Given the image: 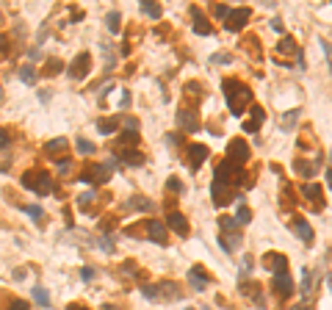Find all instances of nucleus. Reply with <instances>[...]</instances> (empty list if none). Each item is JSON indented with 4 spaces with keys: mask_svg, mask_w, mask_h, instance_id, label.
<instances>
[{
    "mask_svg": "<svg viewBox=\"0 0 332 310\" xmlns=\"http://www.w3.org/2000/svg\"><path fill=\"white\" fill-rule=\"evenodd\" d=\"M224 95H227V105L233 108L235 116H241L244 108L252 103V92H249V86H244V83H238V80H230V78L224 80Z\"/></svg>",
    "mask_w": 332,
    "mask_h": 310,
    "instance_id": "f257e3e1",
    "label": "nucleus"
},
{
    "mask_svg": "<svg viewBox=\"0 0 332 310\" xmlns=\"http://www.w3.org/2000/svg\"><path fill=\"white\" fill-rule=\"evenodd\" d=\"M22 189L34 191V194H39V197H47V194L53 191V177L47 172H42V169L25 172L22 174Z\"/></svg>",
    "mask_w": 332,
    "mask_h": 310,
    "instance_id": "f03ea898",
    "label": "nucleus"
},
{
    "mask_svg": "<svg viewBox=\"0 0 332 310\" xmlns=\"http://www.w3.org/2000/svg\"><path fill=\"white\" fill-rule=\"evenodd\" d=\"M89 69H92V56L89 53H80L72 64H69V78L72 80H83L89 75Z\"/></svg>",
    "mask_w": 332,
    "mask_h": 310,
    "instance_id": "7ed1b4c3",
    "label": "nucleus"
},
{
    "mask_svg": "<svg viewBox=\"0 0 332 310\" xmlns=\"http://www.w3.org/2000/svg\"><path fill=\"white\" fill-rule=\"evenodd\" d=\"M227 155H230V164L235 161V166L247 164V161H249V147H247V141H244V138H233L230 147H227Z\"/></svg>",
    "mask_w": 332,
    "mask_h": 310,
    "instance_id": "20e7f679",
    "label": "nucleus"
},
{
    "mask_svg": "<svg viewBox=\"0 0 332 310\" xmlns=\"http://www.w3.org/2000/svg\"><path fill=\"white\" fill-rule=\"evenodd\" d=\"M80 180H83V183H105V180H108V166L89 164L83 172H80Z\"/></svg>",
    "mask_w": 332,
    "mask_h": 310,
    "instance_id": "39448f33",
    "label": "nucleus"
},
{
    "mask_svg": "<svg viewBox=\"0 0 332 310\" xmlns=\"http://www.w3.org/2000/svg\"><path fill=\"white\" fill-rule=\"evenodd\" d=\"M238 166H233L230 161H224V164L216 169V183H221V186H233V183H238Z\"/></svg>",
    "mask_w": 332,
    "mask_h": 310,
    "instance_id": "423d86ee",
    "label": "nucleus"
},
{
    "mask_svg": "<svg viewBox=\"0 0 332 310\" xmlns=\"http://www.w3.org/2000/svg\"><path fill=\"white\" fill-rule=\"evenodd\" d=\"M205 158H208V147H205V144H188V150H186V164L191 166V169H199Z\"/></svg>",
    "mask_w": 332,
    "mask_h": 310,
    "instance_id": "0eeeda50",
    "label": "nucleus"
},
{
    "mask_svg": "<svg viewBox=\"0 0 332 310\" xmlns=\"http://www.w3.org/2000/svg\"><path fill=\"white\" fill-rule=\"evenodd\" d=\"M249 14H252L249 9H233L230 14H227V22H224V28H227V31H241V28L247 25Z\"/></svg>",
    "mask_w": 332,
    "mask_h": 310,
    "instance_id": "6e6552de",
    "label": "nucleus"
},
{
    "mask_svg": "<svg viewBox=\"0 0 332 310\" xmlns=\"http://www.w3.org/2000/svg\"><path fill=\"white\" fill-rule=\"evenodd\" d=\"M211 197H213V202H216L219 208H224V205H230V202H233V191H227L221 183L213 180L211 183Z\"/></svg>",
    "mask_w": 332,
    "mask_h": 310,
    "instance_id": "1a4fd4ad",
    "label": "nucleus"
},
{
    "mask_svg": "<svg viewBox=\"0 0 332 310\" xmlns=\"http://www.w3.org/2000/svg\"><path fill=\"white\" fill-rule=\"evenodd\" d=\"M302 194H305L310 202H313L315 211H321L324 208V194H321V186H315V183H305L302 186Z\"/></svg>",
    "mask_w": 332,
    "mask_h": 310,
    "instance_id": "9d476101",
    "label": "nucleus"
},
{
    "mask_svg": "<svg viewBox=\"0 0 332 310\" xmlns=\"http://www.w3.org/2000/svg\"><path fill=\"white\" fill-rule=\"evenodd\" d=\"M274 291H280V296H291L293 293V280H291L288 271L274 274Z\"/></svg>",
    "mask_w": 332,
    "mask_h": 310,
    "instance_id": "9b49d317",
    "label": "nucleus"
},
{
    "mask_svg": "<svg viewBox=\"0 0 332 310\" xmlns=\"http://www.w3.org/2000/svg\"><path fill=\"white\" fill-rule=\"evenodd\" d=\"M166 224H169L177 235H188V219L183 213H177V211H172V213L166 216Z\"/></svg>",
    "mask_w": 332,
    "mask_h": 310,
    "instance_id": "f8f14e48",
    "label": "nucleus"
},
{
    "mask_svg": "<svg viewBox=\"0 0 332 310\" xmlns=\"http://www.w3.org/2000/svg\"><path fill=\"white\" fill-rule=\"evenodd\" d=\"M263 263L272 269L274 274H280V271H288V260H285V255H277V252H269V255L263 258Z\"/></svg>",
    "mask_w": 332,
    "mask_h": 310,
    "instance_id": "ddd939ff",
    "label": "nucleus"
},
{
    "mask_svg": "<svg viewBox=\"0 0 332 310\" xmlns=\"http://www.w3.org/2000/svg\"><path fill=\"white\" fill-rule=\"evenodd\" d=\"M147 238H153L155 244H166V224L161 222H147Z\"/></svg>",
    "mask_w": 332,
    "mask_h": 310,
    "instance_id": "4468645a",
    "label": "nucleus"
},
{
    "mask_svg": "<svg viewBox=\"0 0 332 310\" xmlns=\"http://www.w3.org/2000/svg\"><path fill=\"white\" fill-rule=\"evenodd\" d=\"M188 280H191V285H194L196 291H205V288H208V274H205L199 266L188 269Z\"/></svg>",
    "mask_w": 332,
    "mask_h": 310,
    "instance_id": "2eb2a0df",
    "label": "nucleus"
},
{
    "mask_svg": "<svg viewBox=\"0 0 332 310\" xmlns=\"http://www.w3.org/2000/svg\"><path fill=\"white\" fill-rule=\"evenodd\" d=\"M191 17H194V31H196V34H199V36H208V34H211V25H208V19H205V14L196 9V6L191 9Z\"/></svg>",
    "mask_w": 332,
    "mask_h": 310,
    "instance_id": "dca6fc26",
    "label": "nucleus"
},
{
    "mask_svg": "<svg viewBox=\"0 0 332 310\" xmlns=\"http://www.w3.org/2000/svg\"><path fill=\"white\" fill-rule=\"evenodd\" d=\"M249 114H252V116L244 122V130H247V133H252V130H257L260 125H263V108H260V105H255Z\"/></svg>",
    "mask_w": 332,
    "mask_h": 310,
    "instance_id": "f3484780",
    "label": "nucleus"
},
{
    "mask_svg": "<svg viewBox=\"0 0 332 310\" xmlns=\"http://www.w3.org/2000/svg\"><path fill=\"white\" fill-rule=\"evenodd\" d=\"M293 230H296V235H299V238H302L305 244L313 241V227H310L305 219H296V222H293Z\"/></svg>",
    "mask_w": 332,
    "mask_h": 310,
    "instance_id": "a211bd4d",
    "label": "nucleus"
},
{
    "mask_svg": "<svg viewBox=\"0 0 332 310\" xmlns=\"http://www.w3.org/2000/svg\"><path fill=\"white\" fill-rule=\"evenodd\" d=\"M130 147H138V133H133V130H130V133H122V136L117 138V150L125 153V150H130Z\"/></svg>",
    "mask_w": 332,
    "mask_h": 310,
    "instance_id": "6ab92c4d",
    "label": "nucleus"
},
{
    "mask_svg": "<svg viewBox=\"0 0 332 310\" xmlns=\"http://www.w3.org/2000/svg\"><path fill=\"white\" fill-rule=\"evenodd\" d=\"M180 128H186V130H196V128H199L194 111H180Z\"/></svg>",
    "mask_w": 332,
    "mask_h": 310,
    "instance_id": "aec40b11",
    "label": "nucleus"
},
{
    "mask_svg": "<svg viewBox=\"0 0 332 310\" xmlns=\"http://www.w3.org/2000/svg\"><path fill=\"white\" fill-rule=\"evenodd\" d=\"M20 78H22V83H28V86H34L36 83V69L31 67V64H25V67H20Z\"/></svg>",
    "mask_w": 332,
    "mask_h": 310,
    "instance_id": "412c9836",
    "label": "nucleus"
},
{
    "mask_svg": "<svg viewBox=\"0 0 332 310\" xmlns=\"http://www.w3.org/2000/svg\"><path fill=\"white\" fill-rule=\"evenodd\" d=\"M141 11H144L150 19H158V17L163 14V9L158 6V3H141Z\"/></svg>",
    "mask_w": 332,
    "mask_h": 310,
    "instance_id": "4be33fe9",
    "label": "nucleus"
},
{
    "mask_svg": "<svg viewBox=\"0 0 332 310\" xmlns=\"http://www.w3.org/2000/svg\"><path fill=\"white\" fill-rule=\"evenodd\" d=\"M105 22H108V31H111V34H119V22H122V14H119V11H111L108 17H105Z\"/></svg>",
    "mask_w": 332,
    "mask_h": 310,
    "instance_id": "5701e85b",
    "label": "nucleus"
},
{
    "mask_svg": "<svg viewBox=\"0 0 332 310\" xmlns=\"http://www.w3.org/2000/svg\"><path fill=\"white\" fill-rule=\"evenodd\" d=\"M249 222H252V213H249V208L238 199V216H235V224H249Z\"/></svg>",
    "mask_w": 332,
    "mask_h": 310,
    "instance_id": "b1692460",
    "label": "nucleus"
},
{
    "mask_svg": "<svg viewBox=\"0 0 332 310\" xmlns=\"http://www.w3.org/2000/svg\"><path fill=\"white\" fill-rule=\"evenodd\" d=\"M97 128H100V133L108 136V133H114V130L119 128V119H100L97 122Z\"/></svg>",
    "mask_w": 332,
    "mask_h": 310,
    "instance_id": "393cba45",
    "label": "nucleus"
},
{
    "mask_svg": "<svg viewBox=\"0 0 332 310\" xmlns=\"http://www.w3.org/2000/svg\"><path fill=\"white\" fill-rule=\"evenodd\" d=\"M44 150H47V153H61V150H67V138H53V141H47V144H44Z\"/></svg>",
    "mask_w": 332,
    "mask_h": 310,
    "instance_id": "a878e982",
    "label": "nucleus"
},
{
    "mask_svg": "<svg viewBox=\"0 0 332 310\" xmlns=\"http://www.w3.org/2000/svg\"><path fill=\"white\" fill-rule=\"evenodd\" d=\"M61 69H64V64H61L59 58H50V61H47V67H44V75L53 78V75H59Z\"/></svg>",
    "mask_w": 332,
    "mask_h": 310,
    "instance_id": "bb28decb",
    "label": "nucleus"
},
{
    "mask_svg": "<svg viewBox=\"0 0 332 310\" xmlns=\"http://www.w3.org/2000/svg\"><path fill=\"white\" fill-rule=\"evenodd\" d=\"M293 169H296V172H302V174H305V177H313V174H315V169H313V166H310V164H305L302 158H299L296 164H293Z\"/></svg>",
    "mask_w": 332,
    "mask_h": 310,
    "instance_id": "cd10ccee",
    "label": "nucleus"
},
{
    "mask_svg": "<svg viewBox=\"0 0 332 310\" xmlns=\"http://www.w3.org/2000/svg\"><path fill=\"white\" fill-rule=\"evenodd\" d=\"M122 158H125V164H130V166H141L144 164V158L138 153H122Z\"/></svg>",
    "mask_w": 332,
    "mask_h": 310,
    "instance_id": "c85d7f7f",
    "label": "nucleus"
},
{
    "mask_svg": "<svg viewBox=\"0 0 332 310\" xmlns=\"http://www.w3.org/2000/svg\"><path fill=\"white\" fill-rule=\"evenodd\" d=\"M277 50H280V53H293V50H296V42H293L291 36H285V39L280 42V47H277Z\"/></svg>",
    "mask_w": 332,
    "mask_h": 310,
    "instance_id": "c756f323",
    "label": "nucleus"
},
{
    "mask_svg": "<svg viewBox=\"0 0 332 310\" xmlns=\"http://www.w3.org/2000/svg\"><path fill=\"white\" fill-rule=\"evenodd\" d=\"M92 202H94V194H92V191L78 197V208H83V211H89V205H92Z\"/></svg>",
    "mask_w": 332,
    "mask_h": 310,
    "instance_id": "7c9ffc66",
    "label": "nucleus"
},
{
    "mask_svg": "<svg viewBox=\"0 0 332 310\" xmlns=\"http://www.w3.org/2000/svg\"><path fill=\"white\" fill-rule=\"evenodd\" d=\"M133 208H138V211H153V202L147 197H136L133 199Z\"/></svg>",
    "mask_w": 332,
    "mask_h": 310,
    "instance_id": "2f4dec72",
    "label": "nucleus"
},
{
    "mask_svg": "<svg viewBox=\"0 0 332 310\" xmlns=\"http://www.w3.org/2000/svg\"><path fill=\"white\" fill-rule=\"evenodd\" d=\"M34 299L39 302V305H50V296H47L44 288H34Z\"/></svg>",
    "mask_w": 332,
    "mask_h": 310,
    "instance_id": "473e14b6",
    "label": "nucleus"
},
{
    "mask_svg": "<svg viewBox=\"0 0 332 310\" xmlns=\"http://www.w3.org/2000/svg\"><path fill=\"white\" fill-rule=\"evenodd\" d=\"M78 150H80L83 155H92L94 153V144H92V141H86V138H78Z\"/></svg>",
    "mask_w": 332,
    "mask_h": 310,
    "instance_id": "72a5a7b5",
    "label": "nucleus"
},
{
    "mask_svg": "<svg viewBox=\"0 0 332 310\" xmlns=\"http://www.w3.org/2000/svg\"><path fill=\"white\" fill-rule=\"evenodd\" d=\"M9 144H11V130L3 128L0 130V147H9Z\"/></svg>",
    "mask_w": 332,
    "mask_h": 310,
    "instance_id": "f704fd0d",
    "label": "nucleus"
},
{
    "mask_svg": "<svg viewBox=\"0 0 332 310\" xmlns=\"http://www.w3.org/2000/svg\"><path fill=\"white\" fill-rule=\"evenodd\" d=\"M28 308H31V305H28L25 299H14V302L9 305V310H28Z\"/></svg>",
    "mask_w": 332,
    "mask_h": 310,
    "instance_id": "c9c22d12",
    "label": "nucleus"
},
{
    "mask_svg": "<svg viewBox=\"0 0 332 310\" xmlns=\"http://www.w3.org/2000/svg\"><path fill=\"white\" fill-rule=\"evenodd\" d=\"M25 213H31L34 219H42V208L39 205H25Z\"/></svg>",
    "mask_w": 332,
    "mask_h": 310,
    "instance_id": "e433bc0d",
    "label": "nucleus"
},
{
    "mask_svg": "<svg viewBox=\"0 0 332 310\" xmlns=\"http://www.w3.org/2000/svg\"><path fill=\"white\" fill-rule=\"evenodd\" d=\"M219 224H221V230H233V227H235V219H227V216H224Z\"/></svg>",
    "mask_w": 332,
    "mask_h": 310,
    "instance_id": "4c0bfd02",
    "label": "nucleus"
},
{
    "mask_svg": "<svg viewBox=\"0 0 332 310\" xmlns=\"http://www.w3.org/2000/svg\"><path fill=\"white\" fill-rule=\"evenodd\" d=\"M166 186H169L172 191H180V189H183V186H180V180H177V177H169V180H166Z\"/></svg>",
    "mask_w": 332,
    "mask_h": 310,
    "instance_id": "58836bf2",
    "label": "nucleus"
},
{
    "mask_svg": "<svg viewBox=\"0 0 332 310\" xmlns=\"http://www.w3.org/2000/svg\"><path fill=\"white\" fill-rule=\"evenodd\" d=\"M227 14H230V6H216V17H224V19H227Z\"/></svg>",
    "mask_w": 332,
    "mask_h": 310,
    "instance_id": "ea45409f",
    "label": "nucleus"
},
{
    "mask_svg": "<svg viewBox=\"0 0 332 310\" xmlns=\"http://www.w3.org/2000/svg\"><path fill=\"white\" fill-rule=\"evenodd\" d=\"M252 271V258H244V269H241V274H249Z\"/></svg>",
    "mask_w": 332,
    "mask_h": 310,
    "instance_id": "a19ab883",
    "label": "nucleus"
},
{
    "mask_svg": "<svg viewBox=\"0 0 332 310\" xmlns=\"http://www.w3.org/2000/svg\"><path fill=\"white\" fill-rule=\"evenodd\" d=\"M28 58H31V61H39V58H42V50H36V47H34V50H28Z\"/></svg>",
    "mask_w": 332,
    "mask_h": 310,
    "instance_id": "79ce46f5",
    "label": "nucleus"
},
{
    "mask_svg": "<svg viewBox=\"0 0 332 310\" xmlns=\"http://www.w3.org/2000/svg\"><path fill=\"white\" fill-rule=\"evenodd\" d=\"M80 277H83V280H92V277H94V271H92L89 266H83V269H80Z\"/></svg>",
    "mask_w": 332,
    "mask_h": 310,
    "instance_id": "37998d69",
    "label": "nucleus"
},
{
    "mask_svg": "<svg viewBox=\"0 0 332 310\" xmlns=\"http://www.w3.org/2000/svg\"><path fill=\"white\" fill-rule=\"evenodd\" d=\"M321 47H324V53H327V58H330V67H332V47L327 42H321Z\"/></svg>",
    "mask_w": 332,
    "mask_h": 310,
    "instance_id": "c03bdc74",
    "label": "nucleus"
},
{
    "mask_svg": "<svg viewBox=\"0 0 332 310\" xmlns=\"http://www.w3.org/2000/svg\"><path fill=\"white\" fill-rule=\"evenodd\" d=\"M272 28H274V31H277V34H282V31H285V28H282V22H280V19H272Z\"/></svg>",
    "mask_w": 332,
    "mask_h": 310,
    "instance_id": "a18cd8bd",
    "label": "nucleus"
},
{
    "mask_svg": "<svg viewBox=\"0 0 332 310\" xmlns=\"http://www.w3.org/2000/svg\"><path fill=\"white\" fill-rule=\"evenodd\" d=\"M67 310H89V308H86V305H69Z\"/></svg>",
    "mask_w": 332,
    "mask_h": 310,
    "instance_id": "49530a36",
    "label": "nucleus"
},
{
    "mask_svg": "<svg viewBox=\"0 0 332 310\" xmlns=\"http://www.w3.org/2000/svg\"><path fill=\"white\" fill-rule=\"evenodd\" d=\"M6 44H9V39H6V36H0V50H6Z\"/></svg>",
    "mask_w": 332,
    "mask_h": 310,
    "instance_id": "de8ad7c7",
    "label": "nucleus"
},
{
    "mask_svg": "<svg viewBox=\"0 0 332 310\" xmlns=\"http://www.w3.org/2000/svg\"><path fill=\"white\" fill-rule=\"evenodd\" d=\"M327 186H330V189H332V169H330V172H327Z\"/></svg>",
    "mask_w": 332,
    "mask_h": 310,
    "instance_id": "09e8293b",
    "label": "nucleus"
},
{
    "mask_svg": "<svg viewBox=\"0 0 332 310\" xmlns=\"http://www.w3.org/2000/svg\"><path fill=\"white\" fill-rule=\"evenodd\" d=\"M102 310H117V308H114V305H105V308H102Z\"/></svg>",
    "mask_w": 332,
    "mask_h": 310,
    "instance_id": "8fccbe9b",
    "label": "nucleus"
},
{
    "mask_svg": "<svg viewBox=\"0 0 332 310\" xmlns=\"http://www.w3.org/2000/svg\"><path fill=\"white\" fill-rule=\"evenodd\" d=\"M327 283H330V288H332V274H330V280H327Z\"/></svg>",
    "mask_w": 332,
    "mask_h": 310,
    "instance_id": "3c124183",
    "label": "nucleus"
},
{
    "mask_svg": "<svg viewBox=\"0 0 332 310\" xmlns=\"http://www.w3.org/2000/svg\"><path fill=\"white\" fill-rule=\"evenodd\" d=\"M0 97H3V86H0Z\"/></svg>",
    "mask_w": 332,
    "mask_h": 310,
    "instance_id": "603ef678",
    "label": "nucleus"
}]
</instances>
